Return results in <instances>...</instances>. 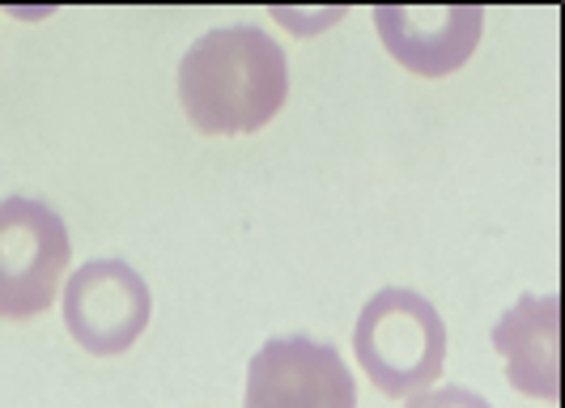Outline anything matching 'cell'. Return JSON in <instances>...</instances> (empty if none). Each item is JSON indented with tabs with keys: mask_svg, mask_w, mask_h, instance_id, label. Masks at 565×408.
Returning <instances> with one entry per match:
<instances>
[{
	"mask_svg": "<svg viewBox=\"0 0 565 408\" xmlns=\"http://www.w3.org/2000/svg\"><path fill=\"white\" fill-rule=\"evenodd\" d=\"M289 98L281 43L259 26H222L200 34L179 60V103L204 137L259 132Z\"/></svg>",
	"mask_w": 565,
	"mask_h": 408,
	"instance_id": "6da1fadb",
	"label": "cell"
},
{
	"mask_svg": "<svg viewBox=\"0 0 565 408\" xmlns=\"http://www.w3.org/2000/svg\"><path fill=\"white\" fill-rule=\"evenodd\" d=\"M353 353L383 396L408 400L443 379L447 323L429 298L392 286L362 307L353 328Z\"/></svg>",
	"mask_w": 565,
	"mask_h": 408,
	"instance_id": "7a4b0ae2",
	"label": "cell"
},
{
	"mask_svg": "<svg viewBox=\"0 0 565 408\" xmlns=\"http://www.w3.org/2000/svg\"><path fill=\"white\" fill-rule=\"evenodd\" d=\"M68 226L52 204L4 196L0 201V320H34L56 302L68 272Z\"/></svg>",
	"mask_w": 565,
	"mask_h": 408,
	"instance_id": "3957f363",
	"label": "cell"
},
{
	"mask_svg": "<svg viewBox=\"0 0 565 408\" xmlns=\"http://www.w3.org/2000/svg\"><path fill=\"white\" fill-rule=\"evenodd\" d=\"M64 328L94 357L128 353L149 328L153 298L145 277L124 260H89L68 272L64 286Z\"/></svg>",
	"mask_w": 565,
	"mask_h": 408,
	"instance_id": "277c9868",
	"label": "cell"
},
{
	"mask_svg": "<svg viewBox=\"0 0 565 408\" xmlns=\"http://www.w3.org/2000/svg\"><path fill=\"white\" fill-rule=\"evenodd\" d=\"M243 408H358V383L337 345L277 336L255 350Z\"/></svg>",
	"mask_w": 565,
	"mask_h": 408,
	"instance_id": "5b68a950",
	"label": "cell"
},
{
	"mask_svg": "<svg viewBox=\"0 0 565 408\" xmlns=\"http://www.w3.org/2000/svg\"><path fill=\"white\" fill-rule=\"evenodd\" d=\"M374 30L399 68L417 77H451L481 47V4H379Z\"/></svg>",
	"mask_w": 565,
	"mask_h": 408,
	"instance_id": "8992f818",
	"label": "cell"
},
{
	"mask_svg": "<svg viewBox=\"0 0 565 408\" xmlns=\"http://www.w3.org/2000/svg\"><path fill=\"white\" fill-rule=\"evenodd\" d=\"M493 350L507 362V379L519 396L544 405L562 400V298L523 293L502 320L493 323Z\"/></svg>",
	"mask_w": 565,
	"mask_h": 408,
	"instance_id": "52a82bcc",
	"label": "cell"
},
{
	"mask_svg": "<svg viewBox=\"0 0 565 408\" xmlns=\"http://www.w3.org/2000/svg\"><path fill=\"white\" fill-rule=\"evenodd\" d=\"M404 408H493L472 387H425L417 396H408Z\"/></svg>",
	"mask_w": 565,
	"mask_h": 408,
	"instance_id": "ba28073f",
	"label": "cell"
}]
</instances>
